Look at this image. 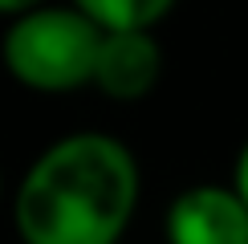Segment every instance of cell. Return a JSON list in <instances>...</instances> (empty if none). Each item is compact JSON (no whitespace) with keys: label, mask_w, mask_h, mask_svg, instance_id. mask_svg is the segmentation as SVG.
<instances>
[{"label":"cell","mask_w":248,"mask_h":244,"mask_svg":"<svg viewBox=\"0 0 248 244\" xmlns=\"http://www.w3.org/2000/svg\"><path fill=\"white\" fill-rule=\"evenodd\" d=\"M142 199L134 151L102 130L49 142L13 191L20 244H122Z\"/></svg>","instance_id":"cell-1"},{"label":"cell","mask_w":248,"mask_h":244,"mask_svg":"<svg viewBox=\"0 0 248 244\" xmlns=\"http://www.w3.org/2000/svg\"><path fill=\"white\" fill-rule=\"evenodd\" d=\"M102 29L74 4H41L0 33V61L16 86L33 94H78L94 86Z\"/></svg>","instance_id":"cell-2"},{"label":"cell","mask_w":248,"mask_h":244,"mask_svg":"<svg viewBox=\"0 0 248 244\" xmlns=\"http://www.w3.org/2000/svg\"><path fill=\"white\" fill-rule=\"evenodd\" d=\"M167 244H248V203L232 183H191L167 203Z\"/></svg>","instance_id":"cell-3"},{"label":"cell","mask_w":248,"mask_h":244,"mask_svg":"<svg viewBox=\"0 0 248 244\" xmlns=\"http://www.w3.org/2000/svg\"><path fill=\"white\" fill-rule=\"evenodd\" d=\"M163 65H167V53H163L155 29L106 33L98 49L94 90L110 102H142L163 81Z\"/></svg>","instance_id":"cell-4"},{"label":"cell","mask_w":248,"mask_h":244,"mask_svg":"<svg viewBox=\"0 0 248 244\" xmlns=\"http://www.w3.org/2000/svg\"><path fill=\"white\" fill-rule=\"evenodd\" d=\"M86 13L102 33H126V29H155L179 0H69Z\"/></svg>","instance_id":"cell-5"},{"label":"cell","mask_w":248,"mask_h":244,"mask_svg":"<svg viewBox=\"0 0 248 244\" xmlns=\"http://www.w3.org/2000/svg\"><path fill=\"white\" fill-rule=\"evenodd\" d=\"M232 187L240 191V199L248 203V138H244L240 155H236V167H232Z\"/></svg>","instance_id":"cell-6"},{"label":"cell","mask_w":248,"mask_h":244,"mask_svg":"<svg viewBox=\"0 0 248 244\" xmlns=\"http://www.w3.org/2000/svg\"><path fill=\"white\" fill-rule=\"evenodd\" d=\"M41 4H49V0H0V16H4V20H13V16L33 13V8H41Z\"/></svg>","instance_id":"cell-7"},{"label":"cell","mask_w":248,"mask_h":244,"mask_svg":"<svg viewBox=\"0 0 248 244\" xmlns=\"http://www.w3.org/2000/svg\"><path fill=\"white\" fill-rule=\"evenodd\" d=\"M0 199H4V171H0Z\"/></svg>","instance_id":"cell-8"}]
</instances>
